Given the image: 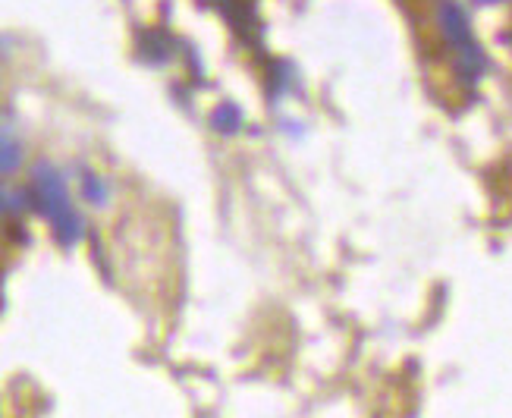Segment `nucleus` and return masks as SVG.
Segmentation results:
<instances>
[{"label":"nucleus","mask_w":512,"mask_h":418,"mask_svg":"<svg viewBox=\"0 0 512 418\" xmlns=\"http://www.w3.org/2000/svg\"><path fill=\"white\" fill-rule=\"evenodd\" d=\"M32 205L51 220V230L63 249L76 246L82 239V217L73 208V198L66 192L63 176L51 164H38L32 170Z\"/></svg>","instance_id":"obj_1"},{"label":"nucleus","mask_w":512,"mask_h":418,"mask_svg":"<svg viewBox=\"0 0 512 418\" xmlns=\"http://www.w3.org/2000/svg\"><path fill=\"white\" fill-rule=\"evenodd\" d=\"M437 26H440L443 41L450 44L453 63H456L459 76L465 82H475L481 76V70H484V51H481V44L472 35L469 16H465V10L456 4V0H440V7H437Z\"/></svg>","instance_id":"obj_2"},{"label":"nucleus","mask_w":512,"mask_h":418,"mask_svg":"<svg viewBox=\"0 0 512 418\" xmlns=\"http://www.w3.org/2000/svg\"><path fill=\"white\" fill-rule=\"evenodd\" d=\"M139 48H142V60L161 66L173 57V38L164 29H145L139 32Z\"/></svg>","instance_id":"obj_3"},{"label":"nucleus","mask_w":512,"mask_h":418,"mask_svg":"<svg viewBox=\"0 0 512 418\" xmlns=\"http://www.w3.org/2000/svg\"><path fill=\"white\" fill-rule=\"evenodd\" d=\"M242 126V114L233 101H224L217 110H214V129L224 132V136H233V132Z\"/></svg>","instance_id":"obj_4"},{"label":"nucleus","mask_w":512,"mask_h":418,"mask_svg":"<svg viewBox=\"0 0 512 418\" xmlns=\"http://www.w3.org/2000/svg\"><path fill=\"white\" fill-rule=\"evenodd\" d=\"M82 195H85L92 205H104V202H107V195H110V189H107V183L101 180L98 173H85V176H82Z\"/></svg>","instance_id":"obj_5"},{"label":"nucleus","mask_w":512,"mask_h":418,"mask_svg":"<svg viewBox=\"0 0 512 418\" xmlns=\"http://www.w3.org/2000/svg\"><path fill=\"white\" fill-rule=\"evenodd\" d=\"M19 158H22V151H19L16 139H13V132H10V126H4V173H7V176H10V173L16 170Z\"/></svg>","instance_id":"obj_6"}]
</instances>
